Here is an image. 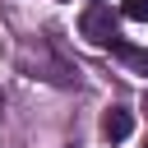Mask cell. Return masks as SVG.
Masks as SVG:
<instances>
[{"label":"cell","instance_id":"obj_1","mask_svg":"<svg viewBox=\"0 0 148 148\" xmlns=\"http://www.w3.org/2000/svg\"><path fill=\"white\" fill-rule=\"evenodd\" d=\"M79 32L92 42V46H120V28H116V14H111V5H88L83 9V18H79Z\"/></svg>","mask_w":148,"mask_h":148},{"label":"cell","instance_id":"obj_5","mask_svg":"<svg viewBox=\"0 0 148 148\" xmlns=\"http://www.w3.org/2000/svg\"><path fill=\"white\" fill-rule=\"evenodd\" d=\"M143 148H148V139H143Z\"/></svg>","mask_w":148,"mask_h":148},{"label":"cell","instance_id":"obj_3","mask_svg":"<svg viewBox=\"0 0 148 148\" xmlns=\"http://www.w3.org/2000/svg\"><path fill=\"white\" fill-rule=\"evenodd\" d=\"M116 51H120V60H125V65H134L139 74H148V51H143V46H130V42H120Z\"/></svg>","mask_w":148,"mask_h":148},{"label":"cell","instance_id":"obj_2","mask_svg":"<svg viewBox=\"0 0 148 148\" xmlns=\"http://www.w3.org/2000/svg\"><path fill=\"white\" fill-rule=\"evenodd\" d=\"M130 130H134V111H125V106H111V111L102 116V134H106L111 143L130 139Z\"/></svg>","mask_w":148,"mask_h":148},{"label":"cell","instance_id":"obj_4","mask_svg":"<svg viewBox=\"0 0 148 148\" xmlns=\"http://www.w3.org/2000/svg\"><path fill=\"white\" fill-rule=\"evenodd\" d=\"M120 14H125V18H134V23H148V0H125V5H120Z\"/></svg>","mask_w":148,"mask_h":148}]
</instances>
